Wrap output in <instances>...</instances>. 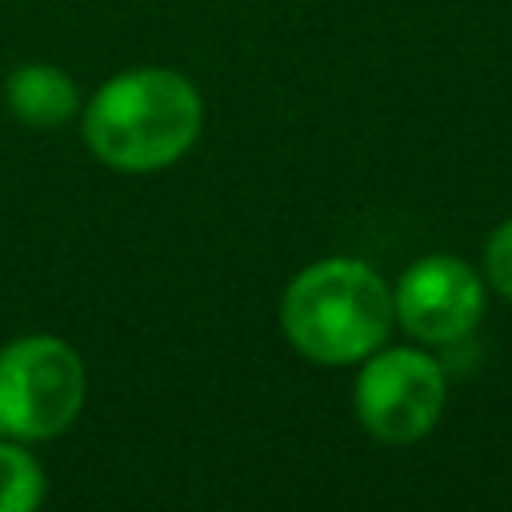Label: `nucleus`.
<instances>
[{
  "label": "nucleus",
  "instance_id": "4",
  "mask_svg": "<svg viewBox=\"0 0 512 512\" xmlns=\"http://www.w3.org/2000/svg\"><path fill=\"white\" fill-rule=\"evenodd\" d=\"M444 400V368L420 348L380 344L360 360L352 408L360 428L384 444H416L428 436L444 412Z\"/></svg>",
  "mask_w": 512,
  "mask_h": 512
},
{
  "label": "nucleus",
  "instance_id": "6",
  "mask_svg": "<svg viewBox=\"0 0 512 512\" xmlns=\"http://www.w3.org/2000/svg\"><path fill=\"white\" fill-rule=\"evenodd\" d=\"M4 104L28 128H60L80 112V88L64 68L28 60L16 72H8Z\"/></svg>",
  "mask_w": 512,
  "mask_h": 512
},
{
  "label": "nucleus",
  "instance_id": "7",
  "mask_svg": "<svg viewBox=\"0 0 512 512\" xmlns=\"http://www.w3.org/2000/svg\"><path fill=\"white\" fill-rule=\"evenodd\" d=\"M44 500V468L24 440L0 436V512H32Z\"/></svg>",
  "mask_w": 512,
  "mask_h": 512
},
{
  "label": "nucleus",
  "instance_id": "5",
  "mask_svg": "<svg viewBox=\"0 0 512 512\" xmlns=\"http://www.w3.org/2000/svg\"><path fill=\"white\" fill-rule=\"evenodd\" d=\"M484 280L460 256H420L392 284V308L404 332L424 344H456L484 316Z\"/></svg>",
  "mask_w": 512,
  "mask_h": 512
},
{
  "label": "nucleus",
  "instance_id": "2",
  "mask_svg": "<svg viewBox=\"0 0 512 512\" xmlns=\"http://www.w3.org/2000/svg\"><path fill=\"white\" fill-rule=\"evenodd\" d=\"M396 324L392 284L352 256H324L300 268L280 300L288 344L312 364H360Z\"/></svg>",
  "mask_w": 512,
  "mask_h": 512
},
{
  "label": "nucleus",
  "instance_id": "8",
  "mask_svg": "<svg viewBox=\"0 0 512 512\" xmlns=\"http://www.w3.org/2000/svg\"><path fill=\"white\" fill-rule=\"evenodd\" d=\"M484 276L500 296L512 300V216L496 224V232L484 244Z\"/></svg>",
  "mask_w": 512,
  "mask_h": 512
},
{
  "label": "nucleus",
  "instance_id": "1",
  "mask_svg": "<svg viewBox=\"0 0 512 512\" xmlns=\"http://www.w3.org/2000/svg\"><path fill=\"white\" fill-rule=\"evenodd\" d=\"M80 128L100 164L144 176L176 164L200 140L204 100L176 68H128L88 96Z\"/></svg>",
  "mask_w": 512,
  "mask_h": 512
},
{
  "label": "nucleus",
  "instance_id": "3",
  "mask_svg": "<svg viewBox=\"0 0 512 512\" xmlns=\"http://www.w3.org/2000/svg\"><path fill=\"white\" fill-rule=\"evenodd\" d=\"M84 400L88 368L68 340L32 332L0 348V436L52 440L76 424Z\"/></svg>",
  "mask_w": 512,
  "mask_h": 512
}]
</instances>
